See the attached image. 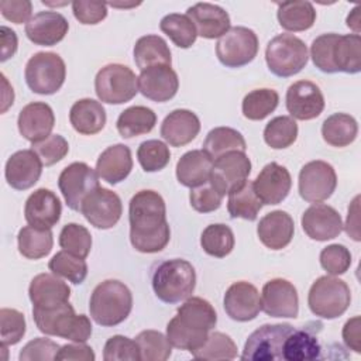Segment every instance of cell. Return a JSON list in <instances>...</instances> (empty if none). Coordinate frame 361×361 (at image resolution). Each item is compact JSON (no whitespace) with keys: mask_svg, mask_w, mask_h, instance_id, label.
<instances>
[{"mask_svg":"<svg viewBox=\"0 0 361 361\" xmlns=\"http://www.w3.org/2000/svg\"><path fill=\"white\" fill-rule=\"evenodd\" d=\"M18 251L23 257L28 259H39L47 257L54 245V237L51 230L35 228L32 226H25L20 228L17 234Z\"/></svg>","mask_w":361,"mask_h":361,"instance_id":"41","label":"cell"},{"mask_svg":"<svg viewBox=\"0 0 361 361\" xmlns=\"http://www.w3.org/2000/svg\"><path fill=\"white\" fill-rule=\"evenodd\" d=\"M130 241L144 254L162 251L171 238L166 206L162 196L149 189L137 192L128 204Z\"/></svg>","mask_w":361,"mask_h":361,"instance_id":"1","label":"cell"},{"mask_svg":"<svg viewBox=\"0 0 361 361\" xmlns=\"http://www.w3.org/2000/svg\"><path fill=\"white\" fill-rule=\"evenodd\" d=\"M59 345L44 337H37L31 341H28L20 351L18 360L20 361H52L55 360Z\"/></svg>","mask_w":361,"mask_h":361,"instance_id":"57","label":"cell"},{"mask_svg":"<svg viewBox=\"0 0 361 361\" xmlns=\"http://www.w3.org/2000/svg\"><path fill=\"white\" fill-rule=\"evenodd\" d=\"M42 166L39 157L32 149H21L7 159L4 176L13 189L25 190L38 182Z\"/></svg>","mask_w":361,"mask_h":361,"instance_id":"25","label":"cell"},{"mask_svg":"<svg viewBox=\"0 0 361 361\" xmlns=\"http://www.w3.org/2000/svg\"><path fill=\"white\" fill-rule=\"evenodd\" d=\"M96 355L93 353V348L85 343H73V344H65L59 348L55 360H75V361H94Z\"/></svg>","mask_w":361,"mask_h":361,"instance_id":"60","label":"cell"},{"mask_svg":"<svg viewBox=\"0 0 361 361\" xmlns=\"http://www.w3.org/2000/svg\"><path fill=\"white\" fill-rule=\"evenodd\" d=\"M347 27L354 31V34L360 35V6H355L350 14L347 16Z\"/></svg>","mask_w":361,"mask_h":361,"instance_id":"64","label":"cell"},{"mask_svg":"<svg viewBox=\"0 0 361 361\" xmlns=\"http://www.w3.org/2000/svg\"><path fill=\"white\" fill-rule=\"evenodd\" d=\"M317 324V323H316ZM295 329L285 340L282 348V360L285 361H310L320 360L323 357V347L317 338V327Z\"/></svg>","mask_w":361,"mask_h":361,"instance_id":"30","label":"cell"},{"mask_svg":"<svg viewBox=\"0 0 361 361\" xmlns=\"http://www.w3.org/2000/svg\"><path fill=\"white\" fill-rule=\"evenodd\" d=\"M197 360H234L237 357V345L233 338L221 331H213L207 336L206 341L192 351Z\"/></svg>","mask_w":361,"mask_h":361,"instance_id":"46","label":"cell"},{"mask_svg":"<svg viewBox=\"0 0 361 361\" xmlns=\"http://www.w3.org/2000/svg\"><path fill=\"white\" fill-rule=\"evenodd\" d=\"M357 134L358 124L355 118L345 113H334L322 124V137L331 147H347L354 142Z\"/></svg>","mask_w":361,"mask_h":361,"instance_id":"36","label":"cell"},{"mask_svg":"<svg viewBox=\"0 0 361 361\" xmlns=\"http://www.w3.org/2000/svg\"><path fill=\"white\" fill-rule=\"evenodd\" d=\"M213 159L203 149L185 152L176 164V179L186 188H196L210 179Z\"/></svg>","mask_w":361,"mask_h":361,"instance_id":"32","label":"cell"},{"mask_svg":"<svg viewBox=\"0 0 361 361\" xmlns=\"http://www.w3.org/2000/svg\"><path fill=\"white\" fill-rule=\"evenodd\" d=\"M27 86L38 94L56 93L66 78V66L63 59L55 52L34 54L24 69Z\"/></svg>","mask_w":361,"mask_h":361,"instance_id":"8","label":"cell"},{"mask_svg":"<svg viewBox=\"0 0 361 361\" xmlns=\"http://www.w3.org/2000/svg\"><path fill=\"white\" fill-rule=\"evenodd\" d=\"M25 317L21 312L10 307L0 310V337L1 345H14L25 334Z\"/></svg>","mask_w":361,"mask_h":361,"instance_id":"52","label":"cell"},{"mask_svg":"<svg viewBox=\"0 0 361 361\" xmlns=\"http://www.w3.org/2000/svg\"><path fill=\"white\" fill-rule=\"evenodd\" d=\"M72 11L80 24L94 25L107 17V3L75 0L72 1Z\"/></svg>","mask_w":361,"mask_h":361,"instance_id":"58","label":"cell"},{"mask_svg":"<svg viewBox=\"0 0 361 361\" xmlns=\"http://www.w3.org/2000/svg\"><path fill=\"white\" fill-rule=\"evenodd\" d=\"M217 313L209 300L192 296L178 307L176 316L166 324V338L172 347L195 351L216 327Z\"/></svg>","mask_w":361,"mask_h":361,"instance_id":"2","label":"cell"},{"mask_svg":"<svg viewBox=\"0 0 361 361\" xmlns=\"http://www.w3.org/2000/svg\"><path fill=\"white\" fill-rule=\"evenodd\" d=\"M134 62L140 71H144L157 65H168L172 63L171 49L166 41L159 35H144L137 39L134 49Z\"/></svg>","mask_w":361,"mask_h":361,"instance_id":"34","label":"cell"},{"mask_svg":"<svg viewBox=\"0 0 361 361\" xmlns=\"http://www.w3.org/2000/svg\"><path fill=\"white\" fill-rule=\"evenodd\" d=\"M31 149L39 157L42 165L51 166L63 159L69 151L68 141L59 134H51L42 141L34 142Z\"/></svg>","mask_w":361,"mask_h":361,"instance_id":"54","label":"cell"},{"mask_svg":"<svg viewBox=\"0 0 361 361\" xmlns=\"http://www.w3.org/2000/svg\"><path fill=\"white\" fill-rule=\"evenodd\" d=\"M234 234L226 224L217 223L207 226L200 235L203 251L216 258H224L234 248Z\"/></svg>","mask_w":361,"mask_h":361,"instance_id":"44","label":"cell"},{"mask_svg":"<svg viewBox=\"0 0 361 361\" xmlns=\"http://www.w3.org/2000/svg\"><path fill=\"white\" fill-rule=\"evenodd\" d=\"M79 212L93 227L107 230L118 223L123 204L116 192L99 186L83 199Z\"/></svg>","mask_w":361,"mask_h":361,"instance_id":"14","label":"cell"},{"mask_svg":"<svg viewBox=\"0 0 361 361\" xmlns=\"http://www.w3.org/2000/svg\"><path fill=\"white\" fill-rule=\"evenodd\" d=\"M0 37H1V58H0V61L6 62L17 51V35L11 28L1 25Z\"/></svg>","mask_w":361,"mask_h":361,"instance_id":"63","label":"cell"},{"mask_svg":"<svg viewBox=\"0 0 361 361\" xmlns=\"http://www.w3.org/2000/svg\"><path fill=\"white\" fill-rule=\"evenodd\" d=\"M340 34L326 32L316 37L310 45V56L314 66L324 73H336L337 69L333 62V48Z\"/></svg>","mask_w":361,"mask_h":361,"instance_id":"51","label":"cell"},{"mask_svg":"<svg viewBox=\"0 0 361 361\" xmlns=\"http://www.w3.org/2000/svg\"><path fill=\"white\" fill-rule=\"evenodd\" d=\"M200 131L199 117L188 109L171 111L161 124V137L171 147H183L189 144Z\"/></svg>","mask_w":361,"mask_h":361,"instance_id":"29","label":"cell"},{"mask_svg":"<svg viewBox=\"0 0 361 361\" xmlns=\"http://www.w3.org/2000/svg\"><path fill=\"white\" fill-rule=\"evenodd\" d=\"M62 204L59 197L49 189L39 188L34 190L24 206L25 221L42 230H51L61 219Z\"/></svg>","mask_w":361,"mask_h":361,"instance_id":"20","label":"cell"},{"mask_svg":"<svg viewBox=\"0 0 361 361\" xmlns=\"http://www.w3.org/2000/svg\"><path fill=\"white\" fill-rule=\"evenodd\" d=\"M186 16L192 20L197 35L214 39L230 30V16L220 6L212 3H196L188 8Z\"/></svg>","mask_w":361,"mask_h":361,"instance_id":"27","label":"cell"},{"mask_svg":"<svg viewBox=\"0 0 361 361\" xmlns=\"http://www.w3.org/2000/svg\"><path fill=\"white\" fill-rule=\"evenodd\" d=\"M157 124V114L145 106H131L120 113L116 127L123 138H133L149 133Z\"/></svg>","mask_w":361,"mask_h":361,"instance_id":"37","label":"cell"},{"mask_svg":"<svg viewBox=\"0 0 361 361\" xmlns=\"http://www.w3.org/2000/svg\"><path fill=\"white\" fill-rule=\"evenodd\" d=\"M298 138V124L289 116H278L267 123L264 141L274 149L290 147Z\"/></svg>","mask_w":361,"mask_h":361,"instance_id":"45","label":"cell"},{"mask_svg":"<svg viewBox=\"0 0 361 361\" xmlns=\"http://www.w3.org/2000/svg\"><path fill=\"white\" fill-rule=\"evenodd\" d=\"M251 172V161L243 151H230L213 161L209 182L224 197L244 183Z\"/></svg>","mask_w":361,"mask_h":361,"instance_id":"15","label":"cell"},{"mask_svg":"<svg viewBox=\"0 0 361 361\" xmlns=\"http://www.w3.org/2000/svg\"><path fill=\"white\" fill-rule=\"evenodd\" d=\"M252 185L262 204H279L290 192L292 178L285 166L269 162L259 171Z\"/></svg>","mask_w":361,"mask_h":361,"instance_id":"22","label":"cell"},{"mask_svg":"<svg viewBox=\"0 0 361 361\" xmlns=\"http://www.w3.org/2000/svg\"><path fill=\"white\" fill-rule=\"evenodd\" d=\"M279 103V94L274 89L262 87L247 93L241 103V110L248 120H264L268 117Z\"/></svg>","mask_w":361,"mask_h":361,"instance_id":"42","label":"cell"},{"mask_svg":"<svg viewBox=\"0 0 361 361\" xmlns=\"http://www.w3.org/2000/svg\"><path fill=\"white\" fill-rule=\"evenodd\" d=\"M247 142L240 131L231 127H216L210 130L203 141V151L214 161L230 151L245 152Z\"/></svg>","mask_w":361,"mask_h":361,"instance_id":"39","label":"cell"},{"mask_svg":"<svg viewBox=\"0 0 361 361\" xmlns=\"http://www.w3.org/2000/svg\"><path fill=\"white\" fill-rule=\"evenodd\" d=\"M0 11L6 20L14 24H27L31 18L32 4L28 0H1Z\"/></svg>","mask_w":361,"mask_h":361,"instance_id":"59","label":"cell"},{"mask_svg":"<svg viewBox=\"0 0 361 361\" xmlns=\"http://www.w3.org/2000/svg\"><path fill=\"white\" fill-rule=\"evenodd\" d=\"M258 54V37L247 27H231L216 44V55L227 68H241Z\"/></svg>","mask_w":361,"mask_h":361,"instance_id":"11","label":"cell"},{"mask_svg":"<svg viewBox=\"0 0 361 361\" xmlns=\"http://www.w3.org/2000/svg\"><path fill=\"white\" fill-rule=\"evenodd\" d=\"M196 286L193 265L182 258L162 261L152 274V289L165 303H179L192 296Z\"/></svg>","mask_w":361,"mask_h":361,"instance_id":"4","label":"cell"},{"mask_svg":"<svg viewBox=\"0 0 361 361\" xmlns=\"http://www.w3.org/2000/svg\"><path fill=\"white\" fill-rule=\"evenodd\" d=\"M104 361H138L141 360L140 348L135 340L116 334L110 337L103 348Z\"/></svg>","mask_w":361,"mask_h":361,"instance_id":"53","label":"cell"},{"mask_svg":"<svg viewBox=\"0 0 361 361\" xmlns=\"http://www.w3.org/2000/svg\"><path fill=\"white\" fill-rule=\"evenodd\" d=\"M58 186L68 207L79 212L83 199L100 186L99 175L85 162H72L62 169Z\"/></svg>","mask_w":361,"mask_h":361,"instance_id":"13","label":"cell"},{"mask_svg":"<svg viewBox=\"0 0 361 361\" xmlns=\"http://www.w3.org/2000/svg\"><path fill=\"white\" fill-rule=\"evenodd\" d=\"M48 268L52 274L62 276L75 285H80L87 276V264L85 258L76 257L63 250L49 259Z\"/></svg>","mask_w":361,"mask_h":361,"instance_id":"47","label":"cell"},{"mask_svg":"<svg viewBox=\"0 0 361 361\" xmlns=\"http://www.w3.org/2000/svg\"><path fill=\"white\" fill-rule=\"evenodd\" d=\"M351 303V292L348 285L334 276L317 278L307 295L310 312L320 319H337L345 313Z\"/></svg>","mask_w":361,"mask_h":361,"instance_id":"6","label":"cell"},{"mask_svg":"<svg viewBox=\"0 0 361 361\" xmlns=\"http://www.w3.org/2000/svg\"><path fill=\"white\" fill-rule=\"evenodd\" d=\"M68 20L56 11H39L25 24V35L35 45L54 47L68 34Z\"/></svg>","mask_w":361,"mask_h":361,"instance_id":"24","label":"cell"},{"mask_svg":"<svg viewBox=\"0 0 361 361\" xmlns=\"http://www.w3.org/2000/svg\"><path fill=\"white\" fill-rule=\"evenodd\" d=\"M32 319L37 329L47 336H56L75 343H86L92 334L89 317L76 314L69 302L55 309L32 307Z\"/></svg>","mask_w":361,"mask_h":361,"instance_id":"5","label":"cell"},{"mask_svg":"<svg viewBox=\"0 0 361 361\" xmlns=\"http://www.w3.org/2000/svg\"><path fill=\"white\" fill-rule=\"evenodd\" d=\"M337 186L334 168L326 161H310L299 172V195L309 203H320L329 199Z\"/></svg>","mask_w":361,"mask_h":361,"instance_id":"12","label":"cell"},{"mask_svg":"<svg viewBox=\"0 0 361 361\" xmlns=\"http://www.w3.org/2000/svg\"><path fill=\"white\" fill-rule=\"evenodd\" d=\"M94 92L103 103L123 104L138 93V78L126 65L109 63L97 72Z\"/></svg>","mask_w":361,"mask_h":361,"instance_id":"9","label":"cell"},{"mask_svg":"<svg viewBox=\"0 0 361 361\" xmlns=\"http://www.w3.org/2000/svg\"><path fill=\"white\" fill-rule=\"evenodd\" d=\"M59 245L63 251L80 258H86L92 248V235L85 226L68 223L59 233Z\"/></svg>","mask_w":361,"mask_h":361,"instance_id":"49","label":"cell"},{"mask_svg":"<svg viewBox=\"0 0 361 361\" xmlns=\"http://www.w3.org/2000/svg\"><path fill=\"white\" fill-rule=\"evenodd\" d=\"M17 126L20 134L34 144L51 135L55 126V116L49 104L44 102H32L20 110Z\"/></svg>","mask_w":361,"mask_h":361,"instance_id":"23","label":"cell"},{"mask_svg":"<svg viewBox=\"0 0 361 361\" xmlns=\"http://www.w3.org/2000/svg\"><path fill=\"white\" fill-rule=\"evenodd\" d=\"M135 343L142 361H165L171 357L172 345L161 331L144 330L137 334Z\"/></svg>","mask_w":361,"mask_h":361,"instance_id":"48","label":"cell"},{"mask_svg":"<svg viewBox=\"0 0 361 361\" xmlns=\"http://www.w3.org/2000/svg\"><path fill=\"white\" fill-rule=\"evenodd\" d=\"M333 62L337 72L358 73L361 71V37L357 34L338 35L333 48Z\"/></svg>","mask_w":361,"mask_h":361,"instance_id":"40","label":"cell"},{"mask_svg":"<svg viewBox=\"0 0 361 361\" xmlns=\"http://www.w3.org/2000/svg\"><path fill=\"white\" fill-rule=\"evenodd\" d=\"M360 196H355L354 200L351 202V204L348 206V214H347V220L345 224H343L345 233L354 240V241H360Z\"/></svg>","mask_w":361,"mask_h":361,"instance_id":"62","label":"cell"},{"mask_svg":"<svg viewBox=\"0 0 361 361\" xmlns=\"http://www.w3.org/2000/svg\"><path fill=\"white\" fill-rule=\"evenodd\" d=\"M286 109L292 118L313 120L324 109V96L320 87L310 80H298L286 90Z\"/></svg>","mask_w":361,"mask_h":361,"instance_id":"17","label":"cell"},{"mask_svg":"<svg viewBox=\"0 0 361 361\" xmlns=\"http://www.w3.org/2000/svg\"><path fill=\"white\" fill-rule=\"evenodd\" d=\"M223 306L230 319L235 322H250L254 320L261 310V296L252 283L238 281L226 290Z\"/></svg>","mask_w":361,"mask_h":361,"instance_id":"19","label":"cell"},{"mask_svg":"<svg viewBox=\"0 0 361 361\" xmlns=\"http://www.w3.org/2000/svg\"><path fill=\"white\" fill-rule=\"evenodd\" d=\"M137 158L145 172H158L169 164L171 152L165 142L159 140H147L140 144Z\"/></svg>","mask_w":361,"mask_h":361,"instance_id":"50","label":"cell"},{"mask_svg":"<svg viewBox=\"0 0 361 361\" xmlns=\"http://www.w3.org/2000/svg\"><path fill=\"white\" fill-rule=\"evenodd\" d=\"M179 89L176 72L168 65H157L141 71L138 76V92L157 103L171 100Z\"/></svg>","mask_w":361,"mask_h":361,"instance_id":"21","label":"cell"},{"mask_svg":"<svg viewBox=\"0 0 361 361\" xmlns=\"http://www.w3.org/2000/svg\"><path fill=\"white\" fill-rule=\"evenodd\" d=\"M293 330L295 327L289 323L262 324L248 336L240 358L251 361L282 360L283 343Z\"/></svg>","mask_w":361,"mask_h":361,"instance_id":"10","label":"cell"},{"mask_svg":"<svg viewBox=\"0 0 361 361\" xmlns=\"http://www.w3.org/2000/svg\"><path fill=\"white\" fill-rule=\"evenodd\" d=\"M360 316H354L348 319L343 327L341 336L345 345L354 353H361V333H360Z\"/></svg>","mask_w":361,"mask_h":361,"instance_id":"61","label":"cell"},{"mask_svg":"<svg viewBox=\"0 0 361 361\" xmlns=\"http://www.w3.org/2000/svg\"><path fill=\"white\" fill-rule=\"evenodd\" d=\"M133 169L131 149L124 144L107 147L96 161V172L99 178L110 185L123 182Z\"/></svg>","mask_w":361,"mask_h":361,"instance_id":"31","label":"cell"},{"mask_svg":"<svg viewBox=\"0 0 361 361\" xmlns=\"http://www.w3.org/2000/svg\"><path fill=\"white\" fill-rule=\"evenodd\" d=\"M306 235L316 241H327L338 237L343 231V220L338 212L324 203H314L307 207L300 219Z\"/></svg>","mask_w":361,"mask_h":361,"instance_id":"18","label":"cell"},{"mask_svg":"<svg viewBox=\"0 0 361 361\" xmlns=\"http://www.w3.org/2000/svg\"><path fill=\"white\" fill-rule=\"evenodd\" d=\"M262 207V202L254 190V185L245 180L228 192L227 210L231 219H244L254 221Z\"/></svg>","mask_w":361,"mask_h":361,"instance_id":"38","label":"cell"},{"mask_svg":"<svg viewBox=\"0 0 361 361\" xmlns=\"http://www.w3.org/2000/svg\"><path fill=\"white\" fill-rule=\"evenodd\" d=\"M295 224L290 214L283 210L267 213L257 226L259 241L269 250H282L293 238Z\"/></svg>","mask_w":361,"mask_h":361,"instance_id":"28","label":"cell"},{"mask_svg":"<svg viewBox=\"0 0 361 361\" xmlns=\"http://www.w3.org/2000/svg\"><path fill=\"white\" fill-rule=\"evenodd\" d=\"M261 310L271 317H298L299 296L292 282L275 278L262 286Z\"/></svg>","mask_w":361,"mask_h":361,"instance_id":"16","label":"cell"},{"mask_svg":"<svg viewBox=\"0 0 361 361\" xmlns=\"http://www.w3.org/2000/svg\"><path fill=\"white\" fill-rule=\"evenodd\" d=\"M307 59L306 44L292 34L274 37L265 49L268 69L279 78H289L299 73L306 66Z\"/></svg>","mask_w":361,"mask_h":361,"instance_id":"7","label":"cell"},{"mask_svg":"<svg viewBox=\"0 0 361 361\" xmlns=\"http://www.w3.org/2000/svg\"><path fill=\"white\" fill-rule=\"evenodd\" d=\"M69 121L79 134L93 135L103 130L106 124V110L97 100L87 97L80 99L72 104Z\"/></svg>","mask_w":361,"mask_h":361,"instance_id":"33","label":"cell"},{"mask_svg":"<svg viewBox=\"0 0 361 361\" xmlns=\"http://www.w3.org/2000/svg\"><path fill=\"white\" fill-rule=\"evenodd\" d=\"M276 17L286 31H305L313 27L316 10L310 1H283L278 4Z\"/></svg>","mask_w":361,"mask_h":361,"instance_id":"35","label":"cell"},{"mask_svg":"<svg viewBox=\"0 0 361 361\" xmlns=\"http://www.w3.org/2000/svg\"><path fill=\"white\" fill-rule=\"evenodd\" d=\"M133 309V295L128 286L117 279L100 282L92 292L89 302L90 317L103 327L123 323Z\"/></svg>","mask_w":361,"mask_h":361,"instance_id":"3","label":"cell"},{"mask_svg":"<svg viewBox=\"0 0 361 361\" xmlns=\"http://www.w3.org/2000/svg\"><path fill=\"white\" fill-rule=\"evenodd\" d=\"M320 265L330 275H343L351 265V252L343 244H330L320 251Z\"/></svg>","mask_w":361,"mask_h":361,"instance_id":"55","label":"cell"},{"mask_svg":"<svg viewBox=\"0 0 361 361\" xmlns=\"http://www.w3.org/2000/svg\"><path fill=\"white\" fill-rule=\"evenodd\" d=\"M28 296L32 307L55 309L69 302L71 288L55 274H38L28 286Z\"/></svg>","mask_w":361,"mask_h":361,"instance_id":"26","label":"cell"},{"mask_svg":"<svg viewBox=\"0 0 361 361\" xmlns=\"http://www.w3.org/2000/svg\"><path fill=\"white\" fill-rule=\"evenodd\" d=\"M159 28L176 47L183 49L190 48L197 37L196 28L186 14L171 13L165 16L159 23Z\"/></svg>","mask_w":361,"mask_h":361,"instance_id":"43","label":"cell"},{"mask_svg":"<svg viewBox=\"0 0 361 361\" xmlns=\"http://www.w3.org/2000/svg\"><path fill=\"white\" fill-rule=\"evenodd\" d=\"M223 196L207 180L206 183L192 188L189 193L190 206L199 213H210L221 206Z\"/></svg>","mask_w":361,"mask_h":361,"instance_id":"56","label":"cell"}]
</instances>
